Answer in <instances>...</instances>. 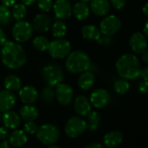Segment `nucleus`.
Wrapping results in <instances>:
<instances>
[{
    "instance_id": "obj_1",
    "label": "nucleus",
    "mask_w": 148,
    "mask_h": 148,
    "mask_svg": "<svg viewBox=\"0 0 148 148\" xmlns=\"http://www.w3.org/2000/svg\"><path fill=\"white\" fill-rule=\"evenodd\" d=\"M3 64L10 69H17L23 67L27 61L24 49L17 42L7 41L1 49Z\"/></svg>"
},
{
    "instance_id": "obj_2",
    "label": "nucleus",
    "mask_w": 148,
    "mask_h": 148,
    "mask_svg": "<svg viewBox=\"0 0 148 148\" xmlns=\"http://www.w3.org/2000/svg\"><path fill=\"white\" fill-rule=\"evenodd\" d=\"M118 75L127 81L136 80L140 74V62L139 58L130 53H127L120 56L115 64Z\"/></svg>"
},
{
    "instance_id": "obj_3",
    "label": "nucleus",
    "mask_w": 148,
    "mask_h": 148,
    "mask_svg": "<svg viewBox=\"0 0 148 148\" xmlns=\"http://www.w3.org/2000/svg\"><path fill=\"white\" fill-rule=\"evenodd\" d=\"M91 60L88 54L82 50L70 52L65 62L66 69L71 74H81L89 69Z\"/></svg>"
},
{
    "instance_id": "obj_4",
    "label": "nucleus",
    "mask_w": 148,
    "mask_h": 148,
    "mask_svg": "<svg viewBox=\"0 0 148 148\" xmlns=\"http://www.w3.org/2000/svg\"><path fill=\"white\" fill-rule=\"evenodd\" d=\"M38 141L43 146L56 144L60 138V131L57 127L52 124H44L38 127L36 134Z\"/></svg>"
},
{
    "instance_id": "obj_5",
    "label": "nucleus",
    "mask_w": 148,
    "mask_h": 148,
    "mask_svg": "<svg viewBox=\"0 0 148 148\" xmlns=\"http://www.w3.org/2000/svg\"><path fill=\"white\" fill-rule=\"evenodd\" d=\"M48 52L54 59H63L71 52V44L69 41L62 38H56L49 42Z\"/></svg>"
},
{
    "instance_id": "obj_6",
    "label": "nucleus",
    "mask_w": 148,
    "mask_h": 148,
    "mask_svg": "<svg viewBox=\"0 0 148 148\" xmlns=\"http://www.w3.org/2000/svg\"><path fill=\"white\" fill-rule=\"evenodd\" d=\"M42 75L44 81L50 87H56L58 83L62 82L64 74L62 69L56 63L44 66L42 69Z\"/></svg>"
},
{
    "instance_id": "obj_7",
    "label": "nucleus",
    "mask_w": 148,
    "mask_h": 148,
    "mask_svg": "<svg viewBox=\"0 0 148 148\" xmlns=\"http://www.w3.org/2000/svg\"><path fill=\"white\" fill-rule=\"evenodd\" d=\"M34 29L32 24L25 20L16 21L13 25L11 34L13 38L17 42H25L29 41L33 36Z\"/></svg>"
},
{
    "instance_id": "obj_8",
    "label": "nucleus",
    "mask_w": 148,
    "mask_h": 148,
    "mask_svg": "<svg viewBox=\"0 0 148 148\" xmlns=\"http://www.w3.org/2000/svg\"><path fill=\"white\" fill-rule=\"evenodd\" d=\"M87 130L86 121L81 116H73L66 123L64 132L66 135L71 139H75L81 136Z\"/></svg>"
},
{
    "instance_id": "obj_9",
    "label": "nucleus",
    "mask_w": 148,
    "mask_h": 148,
    "mask_svg": "<svg viewBox=\"0 0 148 148\" xmlns=\"http://www.w3.org/2000/svg\"><path fill=\"white\" fill-rule=\"evenodd\" d=\"M121 21L114 15L105 16L100 23V30L103 36H114L121 28Z\"/></svg>"
},
{
    "instance_id": "obj_10",
    "label": "nucleus",
    "mask_w": 148,
    "mask_h": 148,
    "mask_svg": "<svg viewBox=\"0 0 148 148\" xmlns=\"http://www.w3.org/2000/svg\"><path fill=\"white\" fill-rule=\"evenodd\" d=\"M55 98L62 106H69L74 98V90L71 86L60 82L55 87Z\"/></svg>"
},
{
    "instance_id": "obj_11",
    "label": "nucleus",
    "mask_w": 148,
    "mask_h": 148,
    "mask_svg": "<svg viewBox=\"0 0 148 148\" xmlns=\"http://www.w3.org/2000/svg\"><path fill=\"white\" fill-rule=\"evenodd\" d=\"M110 101V95L105 88H97L90 95L89 101L95 108H103L107 107Z\"/></svg>"
},
{
    "instance_id": "obj_12",
    "label": "nucleus",
    "mask_w": 148,
    "mask_h": 148,
    "mask_svg": "<svg viewBox=\"0 0 148 148\" xmlns=\"http://www.w3.org/2000/svg\"><path fill=\"white\" fill-rule=\"evenodd\" d=\"M52 8L56 17L60 20L68 19L72 15V5L69 0H56Z\"/></svg>"
},
{
    "instance_id": "obj_13",
    "label": "nucleus",
    "mask_w": 148,
    "mask_h": 148,
    "mask_svg": "<svg viewBox=\"0 0 148 148\" xmlns=\"http://www.w3.org/2000/svg\"><path fill=\"white\" fill-rule=\"evenodd\" d=\"M129 46L131 49L136 54H141L147 48V36L141 32L134 33L129 39Z\"/></svg>"
},
{
    "instance_id": "obj_14",
    "label": "nucleus",
    "mask_w": 148,
    "mask_h": 148,
    "mask_svg": "<svg viewBox=\"0 0 148 148\" xmlns=\"http://www.w3.org/2000/svg\"><path fill=\"white\" fill-rule=\"evenodd\" d=\"M51 25H52V19L50 18L49 16L44 13L37 14L32 21L33 29L40 33H44L49 31L50 29Z\"/></svg>"
},
{
    "instance_id": "obj_15",
    "label": "nucleus",
    "mask_w": 148,
    "mask_h": 148,
    "mask_svg": "<svg viewBox=\"0 0 148 148\" xmlns=\"http://www.w3.org/2000/svg\"><path fill=\"white\" fill-rule=\"evenodd\" d=\"M18 96L21 101L24 104H34L38 100V91L37 89L30 85L22 87L19 89Z\"/></svg>"
},
{
    "instance_id": "obj_16",
    "label": "nucleus",
    "mask_w": 148,
    "mask_h": 148,
    "mask_svg": "<svg viewBox=\"0 0 148 148\" xmlns=\"http://www.w3.org/2000/svg\"><path fill=\"white\" fill-rule=\"evenodd\" d=\"M16 103V95L7 89L0 91V111L4 113L11 110Z\"/></svg>"
},
{
    "instance_id": "obj_17",
    "label": "nucleus",
    "mask_w": 148,
    "mask_h": 148,
    "mask_svg": "<svg viewBox=\"0 0 148 148\" xmlns=\"http://www.w3.org/2000/svg\"><path fill=\"white\" fill-rule=\"evenodd\" d=\"M91 107L92 105L89 100L84 95H78L74 100V109L81 117H86L91 111Z\"/></svg>"
},
{
    "instance_id": "obj_18",
    "label": "nucleus",
    "mask_w": 148,
    "mask_h": 148,
    "mask_svg": "<svg viewBox=\"0 0 148 148\" xmlns=\"http://www.w3.org/2000/svg\"><path fill=\"white\" fill-rule=\"evenodd\" d=\"M90 10L97 16H107L111 9L109 0H90Z\"/></svg>"
},
{
    "instance_id": "obj_19",
    "label": "nucleus",
    "mask_w": 148,
    "mask_h": 148,
    "mask_svg": "<svg viewBox=\"0 0 148 148\" xmlns=\"http://www.w3.org/2000/svg\"><path fill=\"white\" fill-rule=\"evenodd\" d=\"M1 121L3 122V125L9 130L16 129L21 125V118L19 114L11 110L4 112L2 115Z\"/></svg>"
},
{
    "instance_id": "obj_20",
    "label": "nucleus",
    "mask_w": 148,
    "mask_h": 148,
    "mask_svg": "<svg viewBox=\"0 0 148 148\" xmlns=\"http://www.w3.org/2000/svg\"><path fill=\"white\" fill-rule=\"evenodd\" d=\"M95 82V73L88 69V70L81 73V75L79 76L77 84L82 90L88 91L93 88Z\"/></svg>"
},
{
    "instance_id": "obj_21",
    "label": "nucleus",
    "mask_w": 148,
    "mask_h": 148,
    "mask_svg": "<svg viewBox=\"0 0 148 148\" xmlns=\"http://www.w3.org/2000/svg\"><path fill=\"white\" fill-rule=\"evenodd\" d=\"M123 141V134L121 132L114 130L107 133L103 137L104 146L108 148L117 147Z\"/></svg>"
},
{
    "instance_id": "obj_22",
    "label": "nucleus",
    "mask_w": 148,
    "mask_h": 148,
    "mask_svg": "<svg viewBox=\"0 0 148 148\" xmlns=\"http://www.w3.org/2000/svg\"><path fill=\"white\" fill-rule=\"evenodd\" d=\"M9 143L10 146L14 147H23L28 141L27 134L23 130L14 129L12 133L9 134Z\"/></svg>"
},
{
    "instance_id": "obj_23",
    "label": "nucleus",
    "mask_w": 148,
    "mask_h": 148,
    "mask_svg": "<svg viewBox=\"0 0 148 148\" xmlns=\"http://www.w3.org/2000/svg\"><path fill=\"white\" fill-rule=\"evenodd\" d=\"M90 13V9L88 3L83 2H76L72 7V14L79 21L86 20Z\"/></svg>"
},
{
    "instance_id": "obj_24",
    "label": "nucleus",
    "mask_w": 148,
    "mask_h": 148,
    "mask_svg": "<svg viewBox=\"0 0 148 148\" xmlns=\"http://www.w3.org/2000/svg\"><path fill=\"white\" fill-rule=\"evenodd\" d=\"M39 112L37 108L32 104H25L19 110V116L21 120L25 121H33L37 119Z\"/></svg>"
},
{
    "instance_id": "obj_25",
    "label": "nucleus",
    "mask_w": 148,
    "mask_h": 148,
    "mask_svg": "<svg viewBox=\"0 0 148 148\" xmlns=\"http://www.w3.org/2000/svg\"><path fill=\"white\" fill-rule=\"evenodd\" d=\"M82 35L84 39L90 41H97L101 36L100 29L93 24L84 25L82 29Z\"/></svg>"
},
{
    "instance_id": "obj_26",
    "label": "nucleus",
    "mask_w": 148,
    "mask_h": 148,
    "mask_svg": "<svg viewBox=\"0 0 148 148\" xmlns=\"http://www.w3.org/2000/svg\"><path fill=\"white\" fill-rule=\"evenodd\" d=\"M87 129L89 132H95L101 124V117L100 115V114L96 111H90L88 114H87Z\"/></svg>"
},
{
    "instance_id": "obj_27",
    "label": "nucleus",
    "mask_w": 148,
    "mask_h": 148,
    "mask_svg": "<svg viewBox=\"0 0 148 148\" xmlns=\"http://www.w3.org/2000/svg\"><path fill=\"white\" fill-rule=\"evenodd\" d=\"M3 85H4L5 89L14 92V91L19 90L22 88L23 83H22L21 79L18 76H16L15 75H9L4 79Z\"/></svg>"
},
{
    "instance_id": "obj_28",
    "label": "nucleus",
    "mask_w": 148,
    "mask_h": 148,
    "mask_svg": "<svg viewBox=\"0 0 148 148\" xmlns=\"http://www.w3.org/2000/svg\"><path fill=\"white\" fill-rule=\"evenodd\" d=\"M51 33L52 36L56 38H62L65 36L67 34V25L62 21H56L54 23H52L51 27Z\"/></svg>"
},
{
    "instance_id": "obj_29",
    "label": "nucleus",
    "mask_w": 148,
    "mask_h": 148,
    "mask_svg": "<svg viewBox=\"0 0 148 148\" xmlns=\"http://www.w3.org/2000/svg\"><path fill=\"white\" fill-rule=\"evenodd\" d=\"M26 14H27L26 5H24L23 3H16L13 5L11 10V16L13 19H15L16 21L23 20L25 17Z\"/></svg>"
},
{
    "instance_id": "obj_30",
    "label": "nucleus",
    "mask_w": 148,
    "mask_h": 148,
    "mask_svg": "<svg viewBox=\"0 0 148 148\" xmlns=\"http://www.w3.org/2000/svg\"><path fill=\"white\" fill-rule=\"evenodd\" d=\"M114 88L117 94L125 95L128 92V90L130 88V84H129L128 81L124 78L118 79L114 83Z\"/></svg>"
},
{
    "instance_id": "obj_31",
    "label": "nucleus",
    "mask_w": 148,
    "mask_h": 148,
    "mask_svg": "<svg viewBox=\"0 0 148 148\" xmlns=\"http://www.w3.org/2000/svg\"><path fill=\"white\" fill-rule=\"evenodd\" d=\"M32 44L36 49H37L38 51L43 52V51H46L48 49L49 41L43 36H38L33 39Z\"/></svg>"
},
{
    "instance_id": "obj_32",
    "label": "nucleus",
    "mask_w": 148,
    "mask_h": 148,
    "mask_svg": "<svg viewBox=\"0 0 148 148\" xmlns=\"http://www.w3.org/2000/svg\"><path fill=\"white\" fill-rule=\"evenodd\" d=\"M41 98L42 100V101L46 104H51L54 102L55 100V89L53 88V87L50 86H47L45 87L41 93Z\"/></svg>"
},
{
    "instance_id": "obj_33",
    "label": "nucleus",
    "mask_w": 148,
    "mask_h": 148,
    "mask_svg": "<svg viewBox=\"0 0 148 148\" xmlns=\"http://www.w3.org/2000/svg\"><path fill=\"white\" fill-rule=\"evenodd\" d=\"M11 20V11L9 10V7H6L3 4L0 5V25H8Z\"/></svg>"
},
{
    "instance_id": "obj_34",
    "label": "nucleus",
    "mask_w": 148,
    "mask_h": 148,
    "mask_svg": "<svg viewBox=\"0 0 148 148\" xmlns=\"http://www.w3.org/2000/svg\"><path fill=\"white\" fill-rule=\"evenodd\" d=\"M38 130V126L37 124L33 121H26L24 126H23V131L29 135H35Z\"/></svg>"
},
{
    "instance_id": "obj_35",
    "label": "nucleus",
    "mask_w": 148,
    "mask_h": 148,
    "mask_svg": "<svg viewBox=\"0 0 148 148\" xmlns=\"http://www.w3.org/2000/svg\"><path fill=\"white\" fill-rule=\"evenodd\" d=\"M36 2H37L38 8L44 12H49L52 9L54 3L53 0H36Z\"/></svg>"
},
{
    "instance_id": "obj_36",
    "label": "nucleus",
    "mask_w": 148,
    "mask_h": 148,
    "mask_svg": "<svg viewBox=\"0 0 148 148\" xmlns=\"http://www.w3.org/2000/svg\"><path fill=\"white\" fill-rule=\"evenodd\" d=\"M98 44L100 45H103V46H110L113 42L114 39L112 37V36H101L97 41Z\"/></svg>"
},
{
    "instance_id": "obj_37",
    "label": "nucleus",
    "mask_w": 148,
    "mask_h": 148,
    "mask_svg": "<svg viewBox=\"0 0 148 148\" xmlns=\"http://www.w3.org/2000/svg\"><path fill=\"white\" fill-rule=\"evenodd\" d=\"M127 0H110V4L115 10H121L126 6Z\"/></svg>"
},
{
    "instance_id": "obj_38",
    "label": "nucleus",
    "mask_w": 148,
    "mask_h": 148,
    "mask_svg": "<svg viewBox=\"0 0 148 148\" xmlns=\"http://www.w3.org/2000/svg\"><path fill=\"white\" fill-rule=\"evenodd\" d=\"M9 134H10V132L7 127H5L4 126L0 127V140H6L9 137Z\"/></svg>"
},
{
    "instance_id": "obj_39",
    "label": "nucleus",
    "mask_w": 148,
    "mask_h": 148,
    "mask_svg": "<svg viewBox=\"0 0 148 148\" xmlns=\"http://www.w3.org/2000/svg\"><path fill=\"white\" fill-rule=\"evenodd\" d=\"M139 91L143 94V95H147L148 91V83L147 81H143L142 82L140 83L139 85Z\"/></svg>"
},
{
    "instance_id": "obj_40",
    "label": "nucleus",
    "mask_w": 148,
    "mask_h": 148,
    "mask_svg": "<svg viewBox=\"0 0 148 148\" xmlns=\"http://www.w3.org/2000/svg\"><path fill=\"white\" fill-rule=\"evenodd\" d=\"M140 76H141V78L144 81H147L148 80V68L146 66L145 68L140 69Z\"/></svg>"
},
{
    "instance_id": "obj_41",
    "label": "nucleus",
    "mask_w": 148,
    "mask_h": 148,
    "mask_svg": "<svg viewBox=\"0 0 148 148\" xmlns=\"http://www.w3.org/2000/svg\"><path fill=\"white\" fill-rule=\"evenodd\" d=\"M6 42H7L6 35H5L4 31L0 28V46H3Z\"/></svg>"
},
{
    "instance_id": "obj_42",
    "label": "nucleus",
    "mask_w": 148,
    "mask_h": 148,
    "mask_svg": "<svg viewBox=\"0 0 148 148\" xmlns=\"http://www.w3.org/2000/svg\"><path fill=\"white\" fill-rule=\"evenodd\" d=\"M1 2L6 7H11L16 3V0H1Z\"/></svg>"
},
{
    "instance_id": "obj_43",
    "label": "nucleus",
    "mask_w": 148,
    "mask_h": 148,
    "mask_svg": "<svg viewBox=\"0 0 148 148\" xmlns=\"http://www.w3.org/2000/svg\"><path fill=\"white\" fill-rule=\"evenodd\" d=\"M141 55V57H142V61L144 62L145 64H147L148 63V53L147 50H145L143 53L140 54Z\"/></svg>"
},
{
    "instance_id": "obj_44",
    "label": "nucleus",
    "mask_w": 148,
    "mask_h": 148,
    "mask_svg": "<svg viewBox=\"0 0 148 148\" xmlns=\"http://www.w3.org/2000/svg\"><path fill=\"white\" fill-rule=\"evenodd\" d=\"M103 145L100 144V143H93V144H89L88 146H86V148H102Z\"/></svg>"
},
{
    "instance_id": "obj_45",
    "label": "nucleus",
    "mask_w": 148,
    "mask_h": 148,
    "mask_svg": "<svg viewBox=\"0 0 148 148\" xmlns=\"http://www.w3.org/2000/svg\"><path fill=\"white\" fill-rule=\"evenodd\" d=\"M10 146V145L9 141L6 140H3V141L0 142V148H9Z\"/></svg>"
},
{
    "instance_id": "obj_46",
    "label": "nucleus",
    "mask_w": 148,
    "mask_h": 148,
    "mask_svg": "<svg viewBox=\"0 0 148 148\" xmlns=\"http://www.w3.org/2000/svg\"><path fill=\"white\" fill-rule=\"evenodd\" d=\"M36 0H21V2H22L24 5H26V6H28V5H32L34 3H36Z\"/></svg>"
},
{
    "instance_id": "obj_47",
    "label": "nucleus",
    "mask_w": 148,
    "mask_h": 148,
    "mask_svg": "<svg viewBox=\"0 0 148 148\" xmlns=\"http://www.w3.org/2000/svg\"><path fill=\"white\" fill-rule=\"evenodd\" d=\"M142 12H143V14H144L146 16H148V3H146L143 5V7H142Z\"/></svg>"
},
{
    "instance_id": "obj_48",
    "label": "nucleus",
    "mask_w": 148,
    "mask_h": 148,
    "mask_svg": "<svg viewBox=\"0 0 148 148\" xmlns=\"http://www.w3.org/2000/svg\"><path fill=\"white\" fill-rule=\"evenodd\" d=\"M147 26H148V22L147 21L146 22V23H145V26H144V30H143V34L146 36H148V30H147Z\"/></svg>"
},
{
    "instance_id": "obj_49",
    "label": "nucleus",
    "mask_w": 148,
    "mask_h": 148,
    "mask_svg": "<svg viewBox=\"0 0 148 148\" xmlns=\"http://www.w3.org/2000/svg\"><path fill=\"white\" fill-rule=\"evenodd\" d=\"M81 2H83V3H88L89 2H90V0H80Z\"/></svg>"
},
{
    "instance_id": "obj_50",
    "label": "nucleus",
    "mask_w": 148,
    "mask_h": 148,
    "mask_svg": "<svg viewBox=\"0 0 148 148\" xmlns=\"http://www.w3.org/2000/svg\"><path fill=\"white\" fill-rule=\"evenodd\" d=\"M1 118H2V112L0 111V121H1Z\"/></svg>"
},
{
    "instance_id": "obj_51",
    "label": "nucleus",
    "mask_w": 148,
    "mask_h": 148,
    "mask_svg": "<svg viewBox=\"0 0 148 148\" xmlns=\"http://www.w3.org/2000/svg\"><path fill=\"white\" fill-rule=\"evenodd\" d=\"M0 55H1V48H0Z\"/></svg>"
}]
</instances>
